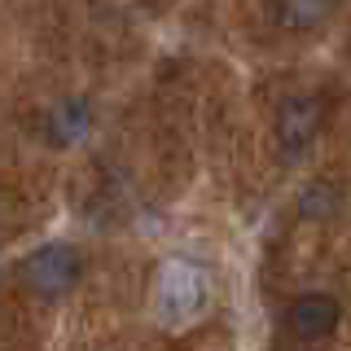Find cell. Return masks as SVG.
<instances>
[{
    "label": "cell",
    "instance_id": "cell-1",
    "mask_svg": "<svg viewBox=\"0 0 351 351\" xmlns=\"http://www.w3.org/2000/svg\"><path fill=\"white\" fill-rule=\"evenodd\" d=\"M84 272H88L84 250L75 246V241L53 237V241H40L36 250H27V255L18 259L14 277H18V285L31 294V299L58 303V299H66V294L80 290Z\"/></svg>",
    "mask_w": 351,
    "mask_h": 351
},
{
    "label": "cell",
    "instance_id": "cell-2",
    "mask_svg": "<svg viewBox=\"0 0 351 351\" xmlns=\"http://www.w3.org/2000/svg\"><path fill=\"white\" fill-rule=\"evenodd\" d=\"M321 128H325V101L316 93L281 97L277 119H272V145H277V158L285 162V167H299L307 154H312Z\"/></svg>",
    "mask_w": 351,
    "mask_h": 351
},
{
    "label": "cell",
    "instance_id": "cell-3",
    "mask_svg": "<svg viewBox=\"0 0 351 351\" xmlns=\"http://www.w3.org/2000/svg\"><path fill=\"white\" fill-rule=\"evenodd\" d=\"M93 128H97V110L80 93L49 101L36 119V136H40L44 149H80L93 136Z\"/></svg>",
    "mask_w": 351,
    "mask_h": 351
},
{
    "label": "cell",
    "instance_id": "cell-4",
    "mask_svg": "<svg viewBox=\"0 0 351 351\" xmlns=\"http://www.w3.org/2000/svg\"><path fill=\"white\" fill-rule=\"evenodd\" d=\"M285 329L299 343H329L343 329V299L329 290H307L285 307Z\"/></svg>",
    "mask_w": 351,
    "mask_h": 351
},
{
    "label": "cell",
    "instance_id": "cell-5",
    "mask_svg": "<svg viewBox=\"0 0 351 351\" xmlns=\"http://www.w3.org/2000/svg\"><path fill=\"white\" fill-rule=\"evenodd\" d=\"M202 307H206L202 272L189 268V263H167L162 285H158V312H162V321H167V325H189Z\"/></svg>",
    "mask_w": 351,
    "mask_h": 351
},
{
    "label": "cell",
    "instance_id": "cell-6",
    "mask_svg": "<svg viewBox=\"0 0 351 351\" xmlns=\"http://www.w3.org/2000/svg\"><path fill=\"white\" fill-rule=\"evenodd\" d=\"M347 0H268V22L285 36H316L343 14Z\"/></svg>",
    "mask_w": 351,
    "mask_h": 351
},
{
    "label": "cell",
    "instance_id": "cell-7",
    "mask_svg": "<svg viewBox=\"0 0 351 351\" xmlns=\"http://www.w3.org/2000/svg\"><path fill=\"white\" fill-rule=\"evenodd\" d=\"M343 206H347V189L334 176H316L294 193V215L307 219V224H329V219L343 215Z\"/></svg>",
    "mask_w": 351,
    "mask_h": 351
}]
</instances>
